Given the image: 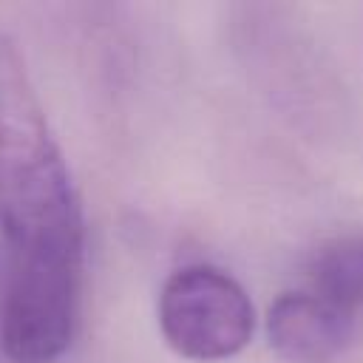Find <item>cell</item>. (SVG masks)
I'll return each mask as SVG.
<instances>
[{
  "label": "cell",
  "instance_id": "cell-1",
  "mask_svg": "<svg viewBox=\"0 0 363 363\" xmlns=\"http://www.w3.org/2000/svg\"><path fill=\"white\" fill-rule=\"evenodd\" d=\"M3 255L85 252V213L20 43L0 31Z\"/></svg>",
  "mask_w": 363,
  "mask_h": 363
},
{
  "label": "cell",
  "instance_id": "cell-2",
  "mask_svg": "<svg viewBox=\"0 0 363 363\" xmlns=\"http://www.w3.org/2000/svg\"><path fill=\"white\" fill-rule=\"evenodd\" d=\"M85 252L3 255L0 349L9 363H57L74 343Z\"/></svg>",
  "mask_w": 363,
  "mask_h": 363
},
{
  "label": "cell",
  "instance_id": "cell-3",
  "mask_svg": "<svg viewBox=\"0 0 363 363\" xmlns=\"http://www.w3.org/2000/svg\"><path fill=\"white\" fill-rule=\"evenodd\" d=\"M156 323L179 357L218 363L250 346L258 315L235 275L213 264H184L159 286Z\"/></svg>",
  "mask_w": 363,
  "mask_h": 363
},
{
  "label": "cell",
  "instance_id": "cell-4",
  "mask_svg": "<svg viewBox=\"0 0 363 363\" xmlns=\"http://www.w3.org/2000/svg\"><path fill=\"white\" fill-rule=\"evenodd\" d=\"M360 318L340 312L309 289L281 292L267 315L264 332L269 349L286 363H335L357 335Z\"/></svg>",
  "mask_w": 363,
  "mask_h": 363
},
{
  "label": "cell",
  "instance_id": "cell-5",
  "mask_svg": "<svg viewBox=\"0 0 363 363\" xmlns=\"http://www.w3.org/2000/svg\"><path fill=\"white\" fill-rule=\"evenodd\" d=\"M309 292L346 315H363V233L323 241L306 264Z\"/></svg>",
  "mask_w": 363,
  "mask_h": 363
}]
</instances>
